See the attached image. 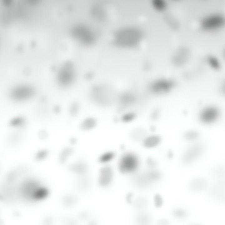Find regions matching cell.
<instances>
[{
  "label": "cell",
  "instance_id": "8992f818",
  "mask_svg": "<svg viewBox=\"0 0 225 225\" xmlns=\"http://www.w3.org/2000/svg\"><path fill=\"white\" fill-rule=\"evenodd\" d=\"M218 109L213 106L206 107L201 111L199 115L200 121L205 124L212 123L216 121L219 116Z\"/></svg>",
  "mask_w": 225,
  "mask_h": 225
},
{
  "label": "cell",
  "instance_id": "6da1fadb",
  "mask_svg": "<svg viewBox=\"0 0 225 225\" xmlns=\"http://www.w3.org/2000/svg\"><path fill=\"white\" fill-rule=\"evenodd\" d=\"M144 36L143 31L140 27L134 25L124 26L113 32L111 42L118 48H135L140 45Z\"/></svg>",
  "mask_w": 225,
  "mask_h": 225
},
{
  "label": "cell",
  "instance_id": "277c9868",
  "mask_svg": "<svg viewBox=\"0 0 225 225\" xmlns=\"http://www.w3.org/2000/svg\"><path fill=\"white\" fill-rule=\"evenodd\" d=\"M75 72V67L72 62H64L58 68L55 72V82L60 87L67 88L72 84Z\"/></svg>",
  "mask_w": 225,
  "mask_h": 225
},
{
  "label": "cell",
  "instance_id": "30bf717a",
  "mask_svg": "<svg viewBox=\"0 0 225 225\" xmlns=\"http://www.w3.org/2000/svg\"><path fill=\"white\" fill-rule=\"evenodd\" d=\"M153 5L158 9L162 10L166 6V3L164 0H154Z\"/></svg>",
  "mask_w": 225,
  "mask_h": 225
},
{
  "label": "cell",
  "instance_id": "7a4b0ae2",
  "mask_svg": "<svg viewBox=\"0 0 225 225\" xmlns=\"http://www.w3.org/2000/svg\"><path fill=\"white\" fill-rule=\"evenodd\" d=\"M69 35L78 45L85 48H92L98 42V39L97 31L87 23L78 22L70 28Z\"/></svg>",
  "mask_w": 225,
  "mask_h": 225
},
{
  "label": "cell",
  "instance_id": "9c48e42d",
  "mask_svg": "<svg viewBox=\"0 0 225 225\" xmlns=\"http://www.w3.org/2000/svg\"><path fill=\"white\" fill-rule=\"evenodd\" d=\"M160 138L157 135L149 136L145 139L144 144L145 146L148 148H152L158 145L160 142Z\"/></svg>",
  "mask_w": 225,
  "mask_h": 225
},
{
  "label": "cell",
  "instance_id": "52a82bcc",
  "mask_svg": "<svg viewBox=\"0 0 225 225\" xmlns=\"http://www.w3.org/2000/svg\"><path fill=\"white\" fill-rule=\"evenodd\" d=\"M138 165V160L134 155L130 154L123 157L120 162L121 169L124 172H130L134 170Z\"/></svg>",
  "mask_w": 225,
  "mask_h": 225
},
{
  "label": "cell",
  "instance_id": "3957f363",
  "mask_svg": "<svg viewBox=\"0 0 225 225\" xmlns=\"http://www.w3.org/2000/svg\"><path fill=\"white\" fill-rule=\"evenodd\" d=\"M37 91L29 83L20 82L11 86L8 91V97L12 101L18 103L28 102L35 97Z\"/></svg>",
  "mask_w": 225,
  "mask_h": 225
},
{
  "label": "cell",
  "instance_id": "5b68a950",
  "mask_svg": "<svg viewBox=\"0 0 225 225\" xmlns=\"http://www.w3.org/2000/svg\"><path fill=\"white\" fill-rule=\"evenodd\" d=\"M225 22L224 16L219 13H212L203 17L200 21L201 27L205 30H214L221 27Z\"/></svg>",
  "mask_w": 225,
  "mask_h": 225
},
{
  "label": "cell",
  "instance_id": "ba28073f",
  "mask_svg": "<svg viewBox=\"0 0 225 225\" xmlns=\"http://www.w3.org/2000/svg\"><path fill=\"white\" fill-rule=\"evenodd\" d=\"M202 150V146L199 145H195L190 147L185 153V160L188 162L192 160L201 152Z\"/></svg>",
  "mask_w": 225,
  "mask_h": 225
},
{
  "label": "cell",
  "instance_id": "8fae6325",
  "mask_svg": "<svg viewBox=\"0 0 225 225\" xmlns=\"http://www.w3.org/2000/svg\"><path fill=\"white\" fill-rule=\"evenodd\" d=\"M198 136V133L194 131L189 132L186 135V138L188 140L195 139Z\"/></svg>",
  "mask_w": 225,
  "mask_h": 225
}]
</instances>
